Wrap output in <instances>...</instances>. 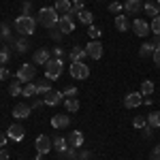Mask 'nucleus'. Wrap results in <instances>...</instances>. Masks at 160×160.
I'll use <instances>...</instances> for the list:
<instances>
[{
  "mask_svg": "<svg viewBox=\"0 0 160 160\" xmlns=\"http://www.w3.org/2000/svg\"><path fill=\"white\" fill-rule=\"evenodd\" d=\"M143 102V94L141 92H130L126 98H124V105H126V109H135Z\"/></svg>",
  "mask_w": 160,
  "mask_h": 160,
  "instance_id": "9d476101",
  "label": "nucleus"
},
{
  "mask_svg": "<svg viewBox=\"0 0 160 160\" xmlns=\"http://www.w3.org/2000/svg\"><path fill=\"white\" fill-rule=\"evenodd\" d=\"M51 143H53V148L58 149V152H66V149H68V143H66V141H64L62 137H56V139H53Z\"/></svg>",
  "mask_w": 160,
  "mask_h": 160,
  "instance_id": "c756f323",
  "label": "nucleus"
},
{
  "mask_svg": "<svg viewBox=\"0 0 160 160\" xmlns=\"http://www.w3.org/2000/svg\"><path fill=\"white\" fill-rule=\"evenodd\" d=\"M7 135H9V139H13V141H22L24 135H26V130H24L22 124H11L9 130H7Z\"/></svg>",
  "mask_w": 160,
  "mask_h": 160,
  "instance_id": "9b49d317",
  "label": "nucleus"
},
{
  "mask_svg": "<svg viewBox=\"0 0 160 160\" xmlns=\"http://www.w3.org/2000/svg\"><path fill=\"white\" fill-rule=\"evenodd\" d=\"M71 77L73 79H88L90 77V68L83 62H73L71 64Z\"/></svg>",
  "mask_w": 160,
  "mask_h": 160,
  "instance_id": "39448f33",
  "label": "nucleus"
},
{
  "mask_svg": "<svg viewBox=\"0 0 160 160\" xmlns=\"http://www.w3.org/2000/svg\"><path fill=\"white\" fill-rule=\"evenodd\" d=\"M15 47H17L19 53H24V51H28V43H26V41H17V45H15Z\"/></svg>",
  "mask_w": 160,
  "mask_h": 160,
  "instance_id": "4c0bfd02",
  "label": "nucleus"
},
{
  "mask_svg": "<svg viewBox=\"0 0 160 160\" xmlns=\"http://www.w3.org/2000/svg\"><path fill=\"white\" fill-rule=\"evenodd\" d=\"M109 11L111 13H120V11H122V4H120V2H111V4H109Z\"/></svg>",
  "mask_w": 160,
  "mask_h": 160,
  "instance_id": "ea45409f",
  "label": "nucleus"
},
{
  "mask_svg": "<svg viewBox=\"0 0 160 160\" xmlns=\"http://www.w3.org/2000/svg\"><path fill=\"white\" fill-rule=\"evenodd\" d=\"M49 30H51V32H49V37L53 38V41H60V38L64 37V34L60 32V28H49Z\"/></svg>",
  "mask_w": 160,
  "mask_h": 160,
  "instance_id": "f704fd0d",
  "label": "nucleus"
},
{
  "mask_svg": "<svg viewBox=\"0 0 160 160\" xmlns=\"http://www.w3.org/2000/svg\"><path fill=\"white\" fill-rule=\"evenodd\" d=\"M158 2H160V0H158Z\"/></svg>",
  "mask_w": 160,
  "mask_h": 160,
  "instance_id": "603ef678",
  "label": "nucleus"
},
{
  "mask_svg": "<svg viewBox=\"0 0 160 160\" xmlns=\"http://www.w3.org/2000/svg\"><path fill=\"white\" fill-rule=\"evenodd\" d=\"M53 9H56V13H60V17L68 15V13H73V2L71 0H56Z\"/></svg>",
  "mask_w": 160,
  "mask_h": 160,
  "instance_id": "4468645a",
  "label": "nucleus"
},
{
  "mask_svg": "<svg viewBox=\"0 0 160 160\" xmlns=\"http://www.w3.org/2000/svg\"><path fill=\"white\" fill-rule=\"evenodd\" d=\"M88 53L83 47H79V45H75L73 49H71V60L73 62H83V58H86Z\"/></svg>",
  "mask_w": 160,
  "mask_h": 160,
  "instance_id": "a211bd4d",
  "label": "nucleus"
},
{
  "mask_svg": "<svg viewBox=\"0 0 160 160\" xmlns=\"http://www.w3.org/2000/svg\"><path fill=\"white\" fill-rule=\"evenodd\" d=\"M64 105H66V111H68V113H77V111H79V100L77 98H66Z\"/></svg>",
  "mask_w": 160,
  "mask_h": 160,
  "instance_id": "393cba45",
  "label": "nucleus"
},
{
  "mask_svg": "<svg viewBox=\"0 0 160 160\" xmlns=\"http://www.w3.org/2000/svg\"><path fill=\"white\" fill-rule=\"evenodd\" d=\"M7 60H9V51H7V49H0V66H4Z\"/></svg>",
  "mask_w": 160,
  "mask_h": 160,
  "instance_id": "e433bc0d",
  "label": "nucleus"
},
{
  "mask_svg": "<svg viewBox=\"0 0 160 160\" xmlns=\"http://www.w3.org/2000/svg\"><path fill=\"white\" fill-rule=\"evenodd\" d=\"M132 30H135L137 37H148L149 32H152L149 24H148V22H143V19H135V24H132Z\"/></svg>",
  "mask_w": 160,
  "mask_h": 160,
  "instance_id": "f8f14e48",
  "label": "nucleus"
},
{
  "mask_svg": "<svg viewBox=\"0 0 160 160\" xmlns=\"http://www.w3.org/2000/svg\"><path fill=\"white\" fill-rule=\"evenodd\" d=\"M152 45H154V47L158 49V47H160V37H156V38H154V41H152Z\"/></svg>",
  "mask_w": 160,
  "mask_h": 160,
  "instance_id": "09e8293b",
  "label": "nucleus"
},
{
  "mask_svg": "<svg viewBox=\"0 0 160 160\" xmlns=\"http://www.w3.org/2000/svg\"><path fill=\"white\" fill-rule=\"evenodd\" d=\"M64 98V94L62 92H56V90H49L47 94H45V105H49V107H58Z\"/></svg>",
  "mask_w": 160,
  "mask_h": 160,
  "instance_id": "ddd939ff",
  "label": "nucleus"
},
{
  "mask_svg": "<svg viewBox=\"0 0 160 160\" xmlns=\"http://www.w3.org/2000/svg\"><path fill=\"white\" fill-rule=\"evenodd\" d=\"M9 32H11V30H9V26H7V24H0V38H9Z\"/></svg>",
  "mask_w": 160,
  "mask_h": 160,
  "instance_id": "c9c22d12",
  "label": "nucleus"
},
{
  "mask_svg": "<svg viewBox=\"0 0 160 160\" xmlns=\"http://www.w3.org/2000/svg\"><path fill=\"white\" fill-rule=\"evenodd\" d=\"M9 94H11V96H19V94H22V81H19V79L11 81V86H9Z\"/></svg>",
  "mask_w": 160,
  "mask_h": 160,
  "instance_id": "bb28decb",
  "label": "nucleus"
},
{
  "mask_svg": "<svg viewBox=\"0 0 160 160\" xmlns=\"http://www.w3.org/2000/svg\"><path fill=\"white\" fill-rule=\"evenodd\" d=\"M86 53L92 58V60H100V58H102V43L96 41V38L90 41V43L86 45Z\"/></svg>",
  "mask_w": 160,
  "mask_h": 160,
  "instance_id": "423d86ee",
  "label": "nucleus"
},
{
  "mask_svg": "<svg viewBox=\"0 0 160 160\" xmlns=\"http://www.w3.org/2000/svg\"><path fill=\"white\" fill-rule=\"evenodd\" d=\"M148 124L152 128H160V111H154L148 115Z\"/></svg>",
  "mask_w": 160,
  "mask_h": 160,
  "instance_id": "a878e982",
  "label": "nucleus"
},
{
  "mask_svg": "<svg viewBox=\"0 0 160 160\" xmlns=\"http://www.w3.org/2000/svg\"><path fill=\"white\" fill-rule=\"evenodd\" d=\"M143 137H145V139H148V137H152V126H145V128H143Z\"/></svg>",
  "mask_w": 160,
  "mask_h": 160,
  "instance_id": "c03bdc74",
  "label": "nucleus"
},
{
  "mask_svg": "<svg viewBox=\"0 0 160 160\" xmlns=\"http://www.w3.org/2000/svg\"><path fill=\"white\" fill-rule=\"evenodd\" d=\"M30 111H32L30 105H26V102H17V105L13 107V118H17V120H26V118H30Z\"/></svg>",
  "mask_w": 160,
  "mask_h": 160,
  "instance_id": "1a4fd4ad",
  "label": "nucleus"
},
{
  "mask_svg": "<svg viewBox=\"0 0 160 160\" xmlns=\"http://www.w3.org/2000/svg\"><path fill=\"white\" fill-rule=\"evenodd\" d=\"M22 94H24L26 98H30V96H37L38 90H37V83H32V81H28L24 88H22Z\"/></svg>",
  "mask_w": 160,
  "mask_h": 160,
  "instance_id": "412c9836",
  "label": "nucleus"
},
{
  "mask_svg": "<svg viewBox=\"0 0 160 160\" xmlns=\"http://www.w3.org/2000/svg\"><path fill=\"white\" fill-rule=\"evenodd\" d=\"M0 160H9V152L7 149H0Z\"/></svg>",
  "mask_w": 160,
  "mask_h": 160,
  "instance_id": "49530a36",
  "label": "nucleus"
},
{
  "mask_svg": "<svg viewBox=\"0 0 160 160\" xmlns=\"http://www.w3.org/2000/svg\"><path fill=\"white\" fill-rule=\"evenodd\" d=\"M9 77V68L7 66H0V79H7Z\"/></svg>",
  "mask_w": 160,
  "mask_h": 160,
  "instance_id": "37998d69",
  "label": "nucleus"
},
{
  "mask_svg": "<svg viewBox=\"0 0 160 160\" xmlns=\"http://www.w3.org/2000/svg\"><path fill=\"white\" fill-rule=\"evenodd\" d=\"M7 139H9V135L0 132V148H2V145H7Z\"/></svg>",
  "mask_w": 160,
  "mask_h": 160,
  "instance_id": "a18cd8bd",
  "label": "nucleus"
},
{
  "mask_svg": "<svg viewBox=\"0 0 160 160\" xmlns=\"http://www.w3.org/2000/svg\"><path fill=\"white\" fill-rule=\"evenodd\" d=\"M149 28H152V32H154L156 37H160V15H156V17L152 19V24H149Z\"/></svg>",
  "mask_w": 160,
  "mask_h": 160,
  "instance_id": "473e14b6",
  "label": "nucleus"
},
{
  "mask_svg": "<svg viewBox=\"0 0 160 160\" xmlns=\"http://www.w3.org/2000/svg\"><path fill=\"white\" fill-rule=\"evenodd\" d=\"M58 19L60 17H58V13H56L53 7H43L37 15V22L41 26H45V28H56L58 26Z\"/></svg>",
  "mask_w": 160,
  "mask_h": 160,
  "instance_id": "f257e3e1",
  "label": "nucleus"
},
{
  "mask_svg": "<svg viewBox=\"0 0 160 160\" xmlns=\"http://www.w3.org/2000/svg\"><path fill=\"white\" fill-rule=\"evenodd\" d=\"M37 90H38V94H47V92L51 90V79H43V81H38Z\"/></svg>",
  "mask_w": 160,
  "mask_h": 160,
  "instance_id": "cd10ccee",
  "label": "nucleus"
},
{
  "mask_svg": "<svg viewBox=\"0 0 160 160\" xmlns=\"http://www.w3.org/2000/svg\"><path fill=\"white\" fill-rule=\"evenodd\" d=\"M132 126L139 128V130H143V128L148 126V115H137L135 120H132Z\"/></svg>",
  "mask_w": 160,
  "mask_h": 160,
  "instance_id": "c85d7f7f",
  "label": "nucleus"
},
{
  "mask_svg": "<svg viewBox=\"0 0 160 160\" xmlns=\"http://www.w3.org/2000/svg\"><path fill=\"white\" fill-rule=\"evenodd\" d=\"M115 28H118L120 32H126V30L130 28V22H128V17H126V15H118V17H115Z\"/></svg>",
  "mask_w": 160,
  "mask_h": 160,
  "instance_id": "6ab92c4d",
  "label": "nucleus"
},
{
  "mask_svg": "<svg viewBox=\"0 0 160 160\" xmlns=\"http://www.w3.org/2000/svg\"><path fill=\"white\" fill-rule=\"evenodd\" d=\"M152 58H154V62H156V66H160V47L154 49V56H152Z\"/></svg>",
  "mask_w": 160,
  "mask_h": 160,
  "instance_id": "79ce46f5",
  "label": "nucleus"
},
{
  "mask_svg": "<svg viewBox=\"0 0 160 160\" xmlns=\"http://www.w3.org/2000/svg\"><path fill=\"white\" fill-rule=\"evenodd\" d=\"M43 102H45V100L37 98V100H32V105H30V107H41V105H43Z\"/></svg>",
  "mask_w": 160,
  "mask_h": 160,
  "instance_id": "de8ad7c7",
  "label": "nucleus"
},
{
  "mask_svg": "<svg viewBox=\"0 0 160 160\" xmlns=\"http://www.w3.org/2000/svg\"><path fill=\"white\" fill-rule=\"evenodd\" d=\"M30 7H32L30 2H24V15H28V11H30Z\"/></svg>",
  "mask_w": 160,
  "mask_h": 160,
  "instance_id": "8fccbe9b",
  "label": "nucleus"
},
{
  "mask_svg": "<svg viewBox=\"0 0 160 160\" xmlns=\"http://www.w3.org/2000/svg\"><path fill=\"white\" fill-rule=\"evenodd\" d=\"M37 160H43V154H38V156H37Z\"/></svg>",
  "mask_w": 160,
  "mask_h": 160,
  "instance_id": "3c124183",
  "label": "nucleus"
},
{
  "mask_svg": "<svg viewBox=\"0 0 160 160\" xmlns=\"http://www.w3.org/2000/svg\"><path fill=\"white\" fill-rule=\"evenodd\" d=\"M51 58H49V51H45V49H37L34 51V62L32 64H47Z\"/></svg>",
  "mask_w": 160,
  "mask_h": 160,
  "instance_id": "f3484780",
  "label": "nucleus"
},
{
  "mask_svg": "<svg viewBox=\"0 0 160 160\" xmlns=\"http://www.w3.org/2000/svg\"><path fill=\"white\" fill-rule=\"evenodd\" d=\"M154 49H156V47H154L152 43H143V45H141V49H139V56H141V58L154 56Z\"/></svg>",
  "mask_w": 160,
  "mask_h": 160,
  "instance_id": "b1692460",
  "label": "nucleus"
},
{
  "mask_svg": "<svg viewBox=\"0 0 160 160\" xmlns=\"http://www.w3.org/2000/svg\"><path fill=\"white\" fill-rule=\"evenodd\" d=\"M75 11H83V0H73V13Z\"/></svg>",
  "mask_w": 160,
  "mask_h": 160,
  "instance_id": "58836bf2",
  "label": "nucleus"
},
{
  "mask_svg": "<svg viewBox=\"0 0 160 160\" xmlns=\"http://www.w3.org/2000/svg\"><path fill=\"white\" fill-rule=\"evenodd\" d=\"M66 143H68V148H81L83 145V135L79 132V130H75V132H71L68 135V139H66Z\"/></svg>",
  "mask_w": 160,
  "mask_h": 160,
  "instance_id": "2eb2a0df",
  "label": "nucleus"
},
{
  "mask_svg": "<svg viewBox=\"0 0 160 160\" xmlns=\"http://www.w3.org/2000/svg\"><path fill=\"white\" fill-rule=\"evenodd\" d=\"M77 17H79V22H81V24H86V26H90L92 22H94V13L88 11V9L79 11V15H77Z\"/></svg>",
  "mask_w": 160,
  "mask_h": 160,
  "instance_id": "5701e85b",
  "label": "nucleus"
},
{
  "mask_svg": "<svg viewBox=\"0 0 160 160\" xmlns=\"http://www.w3.org/2000/svg\"><path fill=\"white\" fill-rule=\"evenodd\" d=\"M88 37L92 38V41L100 37V28H98V26H94V24H90V26H88Z\"/></svg>",
  "mask_w": 160,
  "mask_h": 160,
  "instance_id": "2f4dec72",
  "label": "nucleus"
},
{
  "mask_svg": "<svg viewBox=\"0 0 160 160\" xmlns=\"http://www.w3.org/2000/svg\"><path fill=\"white\" fill-rule=\"evenodd\" d=\"M34 145H37V152H38V154H43V156H45V154H49L51 148H53L51 139H49V137H45V135L37 137V143H34Z\"/></svg>",
  "mask_w": 160,
  "mask_h": 160,
  "instance_id": "6e6552de",
  "label": "nucleus"
},
{
  "mask_svg": "<svg viewBox=\"0 0 160 160\" xmlns=\"http://www.w3.org/2000/svg\"><path fill=\"white\" fill-rule=\"evenodd\" d=\"M62 71H64V62H62L60 58H53V60H49L45 64V75H47V79H58L62 75Z\"/></svg>",
  "mask_w": 160,
  "mask_h": 160,
  "instance_id": "7ed1b4c3",
  "label": "nucleus"
},
{
  "mask_svg": "<svg viewBox=\"0 0 160 160\" xmlns=\"http://www.w3.org/2000/svg\"><path fill=\"white\" fill-rule=\"evenodd\" d=\"M58 28H60L62 34H71L75 30V22H73V17H71V13L68 15H62L60 19H58Z\"/></svg>",
  "mask_w": 160,
  "mask_h": 160,
  "instance_id": "0eeeda50",
  "label": "nucleus"
},
{
  "mask_svg": "<svg viewBox=\"0 0 160 160\" xmlns=\"http://www.w3.org/2000/svg\"><path fill=\"white\" fill-rule=\"evenodd\" d=\"M68 124H71V118L68 115H60L58 113V115L51 118V126L53 128H68Z\"/></svg>",
  "mask_w": 160,
  "mask_h": 160,
  "instance_id": "dca6fc26",
  "label": "nucleus"
},
{
  "mask_svg": "<svg viewBox=\"0 0 160 160\" xmlns=\"http://www.w3.org/2000/svg\"><path fill=\"white\" fill-rule=\"evenodd\" d=\"M143 11L148 13L152 19H154L156 15H160V9H158V4H156V2H145V4H143Z\"/></svg>",
  "mask_w": 160,
  "mask_h": 160,
  "instance_id": "4be33fe9",
  "label": "nucleus"
},
{
  "mask_svg": "<svg viewBox=\"0 0 160 160\" xmlns=\"http://www.w3.org/2000/svg\"><path fill=\"white\" fill-rule=\"evenodd\" d=\"M149 160H160V145H156V148L152 149V156H149Z\"/></svg>",
  "mask_w": 160,
  "mask_h": 160,
  "instance_id": "a19ab883",
  "label": "nucleus"
},
{
  "mask_svg": "<svg viewBox=\"0 0 160 160\" xmlns=\"http://www.w3.org/2000/svg\"><path fill=\"white\" fill-rule=\"evenodd\" d=\"M141 94H143V96H149V94H154V83L145 79V81L141 83Z\"/></svg>",
  "mask_w": 160,
  "mask_h": 160,
  "instance_id": "7c9ffc66",
  "label": "nucleus"
},
{
  "mask_svg": "<svg viewBox=\"0 0 160 160\" xmlns=\"http://www.w3.org/2000/svg\"><path fill=\"white\" fill-rule=\"evenodd\" d=\"M34 28H37V19L30 17V15H19V17L15 19V30H17L22 37H30V34L34 32Z\"/></svg>",
  "mask_w": 160,
  "mask_h": 160,
  "instance_id": "f03ea898",
  "label": "nucleus"
},
{
  "mask_svg": "<svg viewBox=\"0 0 160 160\" xmlns=\"http://www.w3.org/2000/svg\"><path fill=\"white\" fill-rule=\"evenodd\" d=\"M34 77H37V66H34V64H22V66L17 68V79L24 81V83L32 81Z\"/></svg>",
  "mask_w": 160,
  "mask_h": 160,
  "instance_id": "20e7f679",
  "label": "nucleus"
},
{
  "mask_svg": "<svg viewBox=\"0 0 160 160\" xmlns=\"http://www.w3.org/2000/svg\"><path fill=\"white\" fill-rule=\"evenodd\" d=\"M62 94H64V96H68V98H75V96H77V88H75V86H68L64 92H62Z\"/></svg>",
  "mask_w": 160,
  "mask_h": 160,
  "instance_id": "72a5a7b5",
  "label": "nucleus"
},
{
  "mask_svg": "<svg viewBox=\"0 0 160 160\" xmlns=\"http://www.w3.org/2000/svg\"><path fill=\"white\" fill-rule=\"evenodd\" d=\"M143 2L141 0H126V11L128 13H141Z\"/></svg>",
  "mask_w": 160,
  "mask_h": 160,
  "instance_id": "aec40b11",
  "label": "nucleus"
}]
</instances>
